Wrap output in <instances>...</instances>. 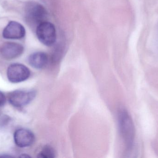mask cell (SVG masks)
Segmentation results:
<instances>
[{
    "mask_svg": "<svg viewBox=\"0 0 158 158\" xmlns=\"http://www.w3.org/2000/svg\"><path fill=\"white\" fill-rule=\"evenodd\" d=\"M118 123L120 132L126 147L131 150L134 145L135 129L131 116L124 109H122L119 112Z\"/></svg>",
    "mask_w": 158,
    "mask_h": 158,
    "instance_id": "cell-1",
    "label": "cell"
},
{
    "mask_svg": "<svg viewBox=\"0 0 158 158\" xmlns=\"http://www.w3.org/2000/svg\"><path fill=\"white\" fill-rule=\"evenodd\" d=\"M47 16L45 8L40 4L31 2L26 7V19L31 26H37L44 21Z\"/></svg>",
    "mask_w": 158,
    "mask_h": 158,
    "instance_id": "cell-2",
    "label": "cell"
},
{
    "mask_svg": "<svg viewBox=\"0 0 158 158\" xmlns=\"http://www.w3.org/2000/svg\"><path fill=\"white\" fill-rule=\"evenodd\" d=\"M36 35L39 41L47 46H51L56 40V32L54 25L49 21H44L36 28Z\"/></svg>",
    "mask_w": 158,
    "mask_h": 158,
    "instance_id": "cell-3",
    "label": "cell"
},
{
    "mask_svg": "<svg viewBox=\"0 0 158 158\" xmlns=\"http://www.w3.org/2000/svg\"><path fill=\"white\" fill-rule=\"evenodd\" d=\"M36 95V92L32 90H15L8 95V101L15 107H23L30 103Z\"/></svg>",
    "mask_w": 158,
    "mask_h": 158,
    "instance_id": "cell-4",
    "label": "cell"
},
{
    "mask_svg": "<svg viewBox=\"0 0 158 158\" xmlns=\"http://www.w3.org/2000/svg\"><path fill=\"white\" fill-rule=\"evenodd\" d=\"M6 74L9 81L18 83L27 79L30 76L31 72L28 68L24 65L15 63L9 66Z\"/></svg>",
    "mask_w": 158,
    "mask_h": 158,
    "instance_id": "cell-5",
    "label": "cell"
},
{
    "mask_svg": "<svg viewBox=\"0 0 158 158\" xmlns=\"http://www.w3.org/2000/svg\"><path fill=\"white\" fill-rule=\"evenodd\" d=\"M26 30L23 25L15 21H11L4 28L2 36L8 40H20L26 35Z\"/></svg>",
    "mask_w": 158,
    "mask_h": 158,
    "instance_id": "cell-6",
    "label": "cell"
},
{
    "mask_svg": "<svg viewBox=\"0 0 158 158\" xmlns=\"http://www.w3.org/2000/svg\"><path fill=\"white\" fill-rule=\"evenodd\" d=\"M24 47L17 43L8 42L3 44L0 47V54L7 60L15 59L20 56L24 52Z\"/></svg>",
    "mask_w": 158,
    "mask_h": 158,
    "instance_id": "cell-7",
    "label": "cell"
},
{
    "mask_svg": "<svg viewBox=\"0 0 158 158\" xmlns=\"http://www.w3.org/2000/svg\"><path fill=\"white\" fill-rule=\"evenodd\" d=\"M14 138L15 143L20 147L30 146L35 141V136L33 133L27 129L17 130L14 134Z\"/></svg>",
    "mask_w": 158,
    "mask_h": 158,
    "instance_id": "cell-8",
    "label": "cell"
},
{
    "mask_svg": "<svg viewBox=\"0 0 158 158\" xmlns=\"http://www.w3.org/2000/svg\"><path fill=\"white\" fill-rule=\"evenodd\" d=\"M29 64L37 69L43 68L48 62V57L44 52H36L31 54L28 58Z\"/></svg>",
    "mask_w": 158,
    "mask_h": 158,
    "instance_id": "cell-9",
    "label": "cell"
},
{
    "mask_svg": "<svg viewBox=\"0 0 158 158\" xmlns=\"http://www.w3.org/2000/svg\"><path fill=\"white\" fill-rule=\"evenodd\" d=\"M55 157V152L50 146H45L38 155V157L41 158H54Z\"/></svg>",
    "mask_w": 158,
    "mask_h": 158,
    "instance_id": "cell-10",
    "label": "cell"
},
{
    "mask_svg": "<svg viewBox=\"0 0 158 158\" xmlns=\"http://www.w3.org/2000/svg\"><path fill=\"white\" fill-rule=\"evenodd\" d=\"M6 98L5 96L0 91V106L3 105L6 103Z\"/></svg>",
    "mask_w": 158,
    "mask_h": 158,
    "instance_id": "cell-11",
    "label": "cell"
}]
</instances>
